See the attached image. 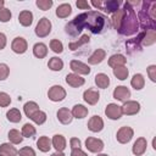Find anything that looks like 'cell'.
I'll use <instances>...</instances> for the list:
<instances>
[{
  "instance_id": "obj_34",
  "label": "cell",
  "mask_w": 156,
  "mask_h": 156,
  "mask_svg": "<svg viewBox=\"0 0 156 156\" xmlns=\"http://www.w3.org/2000/svg\"><path fill=\"white\" fill-rule=\"evenodd\" d=\"M128 68L126 66H117L113 68V74L117 79L119 80H124L127 77H128Z\"/></svg>"
},
{
  "instance_id": "obj_46",
  "label": "cell",
  "mask_w": 156,
  "mask_h": 156,
  "mask_svg": "<svg viewBox=\"0 0 156 156\" xmlns=\"http://www.w3.org/2000/svg\"><path fill=\"white\" fill-rule=\"evenodd\" d=\"M156 66L155 65H151V66H149V68H147V73H149V77H150V79L152 80V82H156Z\"/></svg>"
},
{
  "instance_id": "obj_45",
  "label": "cell",
  "mask_w": 156,
  "mask_h": 156,
  "mask_svg": "<svg viewBox=\"0 0 156 156\" xmlns=\"http://www.w3.org/2000/svg\"><path fill=\"white\" fill-rule=\"evenodd\" d=\"M18 155L20 156H35V151L29 146H24L18 151Z\"/></svg>"
},
{
  "instance_id": "obj_14",
  "label": "cell",
  "mask_w": 156,
  "mask_h": 156,
  "mask_svg": "<svg viewBox=\"0 0 156 156\" xmlns=\"http://www.w3.org/2000/svg\"><path fill=\"white\" fill-rule=\"evenodd\" d=\"M113 98L119 101H127L128 98H130V91L127 87H123V85L116 87V89L113 90Z\"/></svg>"
},
{
  "instance_id": "obj_23",
  "label": "cell",
  "mask_w": 156,
  "mask_h": 156,
  "mask_svg": "<svg viewBox=\"0 0 156 156\" xmlns=\"http://www.w3.org/2000/svg\"><path fill=\"white\" fill-rule=\"evenodd\" d=\"M18 21L23 27H29L33 22V13L30 11H22L18 15Z\"/></svg>"
},
{
  "instance_id": "obj_10",
  "label": "cell",
  "mask_w": 156,
  "mask_h": 156,
  "mask_svg": "<svg viewBox=\"0 0 156 156\" xmlns=\"http://www.w3.org/2000/svg\"><path fill=\"white\" fill-rule=\"evenodd\" d=\"M69 67L71 69L76 73V74H89L90 73V68L88 65L83 63L82 61H78V60H72L71 63H69Z\"/></svg>"
},
{
  "instance_id": "obj_8",
  "label": "cell",
  "mask_w": 156,
  "mask_h": 156,
  "mask_svg": "<svg viewBox=\"0 0 156 156\" xmlns=\"http://www.w3.org/2000/svg\"><path fill=\"white\" fill-rule=\"evenodd\" d=\"M133 134H134L133 129H132L130 127H127V126H126V127H121V128L118 129L116 138H117V141H118V143H121V144H127V143H129V141L132 140Z\"/></svg>"
},
{
  "instance_id": "obj_48",
  "label": "cell",
  "mask_w": 156,
  "mask_h": 156,
  "mask_svg": "<svg viewBox=\"0 0 156 156\" xmlns=\"http://www.w3.org/2000/svg\"><path fill=\"white\" fill-rule=\"evenodd\" d=\"M76 5H77V7H79V9L90 10V5H89L87 1H84V0H78V1L76 2Z\"/></svg>"
},
{
  "instance_id": "obj_1",
  "label": "cell",
  "mask_w": 156,
  "mask_h": 156,
  "mask_svg": "<svg viewBox=\"0 0 156 156\" xmlns=\"http://www.w3.org/2000/svg\"><path fill=\"white\" fill-rule=\"evenodd\" d=\"M106 27H108V18L98 11H88L76 16L71 22L66 24V33L71 37H77L84 28H88L94 34H100Z\"/></svg>"
},
{
  "instance_id": "obj_53",
  "label": "cell",
  "mask_w": 156,
  "mask_h": 156,
  "mask_svg": "<svg viewBox=\"0 0 156 156\" xmlns=\"http://www.w3.org/2000/svg\"><path fill=\"white\" fill-rule=\"evenodd\" d=\"M98 156H107L106 154H100V155H98Z\"/></svg>"
},
{
  "instance_id": "obj_15",
  "label": "cell",
  "mask_w": 156,
  "mask_h": 156,
  "mask_svg": "<svg viewBox=\"0 0 156 156\" xmlns=\"http://www.w3.org/2000/svg\"><path fill=\"white\" fill-rule=\"evenodd\" d=\"M57 119L62 123V124H69L73 119V116L71 113V111L67 107H61L57 111Z\"/></svg>"
},
{
  "instance_id": "obj_9",
  "label": "cell",
  "mask_w": 156,
  "mask_h": 156,
  "mask_svg": "<svg viewBox=\"0 0 156 156\" xmlns=\"http://www.w3.org/2000/svg\"><path fill=\"white\" fill-rule=\"evenodd\" d=\"M85 147H87L90 152H100V151L104 149V143H102L101 139L89 136V138L85 140Z\"/></svg>"
},
{
  "instance_id": "obj_19",
  "label": "cell",
  "mask_w": 156,
  "mask_h": 156,
  "mask_svg": "<svg viewBox=\"0 0 156 156\" xmlns=\"http://www.w3.org/2000/svg\"><path fill=\"white\" fill-rule=\"evenodd\" d=\"M66 83L68 85H71L72 88H78L84 84V78H82L80 76H78L76 73H69L66 76Z\"/></svg>"
},
{
  "instance_id": "obj_42",
  "label": "cell",
  "mask_w": 156,
  "mask_h": 156,
  "mask_svg": "<svg viewBox=\"0 0 156 156\" xmlns=\"http://www.w3.org/2000/svg\"><path fill=\"white\" fill-rule=\"evenodd\" d=\"M37 6L43 10V11H46L49 10L51 6H52V0H37Z\"/></svg>"
},
{
  "instance_id": "obj_41",
  "label": "cell",
  "mask_w": 156,
  "mask_h": 156,
  "mask_svg": "<svg viewBox=\"0 0 156 156\" xmlns=\"http://www.w3.org/2000/svg\"><path fill=\"white\" fill-rule=\"evenodd\" d=\"M11 16H12V13H11V11L9 10V9H5V7H2V9H0V22H7V21H10L11 20Z\"/></svg>"
},
{
  "instance_id": "obj_5",
  "label": "cell",
  "mask_w": 156,
  "mask_h": 156,
  "mask_svg": "<svg viewBox=\"0 0 156 156\" xmlns=\"http://www.w3.org/2000/svg\"><path fill=\"white\" fill-rule=\"evenodd\" d=\"M51 32V22L49 18L46 17H43L39 20L37 27H35V34L39 37V38H45L50 34Z\"/></svg>"
},
{
  "instance_id": "obj_43",
  "label": "cell",
  "mask_w": 156,
  "mask_h": 156,
  "mask_svg": "<svg viewBox=\"0 0 156 156\" xmlns=\"http://www.w3.org/2000/svg\"><path fill=\"white\" fill-rule=\"evenodd\" d=\"M10 102H11L10 95L6 94V93L0 91V107H6V106L10 105Z\"/></svg>"
},
{
  "instance_id": "obj_31",
  "label": "cell",
  "mask_w": 156,
  "mask_h": 156,
  "mask_svg": "<svg viewBox=\"0 0 156 156\" xmlns=\"http://www.w3.org/2000/svg\"><path fill=\"white\" fill-rule=\"evenodd\" d=\"M122 18H123V9L122 10H117L116 12H113L112 15V18H111V22H112V27L115 29H119L121 27V23H122Z\"/></svg>"
},
{
  "instance_id": "obj_32",
  "label": "cell",
  "mask_w": 156,
  "mask_h": 156,
  "mask_svg": "<svg viewBox=\"0 0 156 156\" xmlns=\"http://www.w3.org/2000/svg\"><path fill=\"white\" fill-rule=\"evenodd\" d=\"M89 41H90V37H89L88 34H83L78 40L69 43V49L74 51V50H77L78 48H80L82 45H84V44H87V43H89Z\"/></svg>"
},
{
  "instance_id": "obj_16",
  "label": "cell",
  "mask_w": 156,
  "mask_h": 156,
  "mask_svg": "<svg viewBox=\"0 0 156 156\" xmlns=\"http://www.w3.org/2000/svg\"><path fill=\"white\" fill-rule=\"evenodd\" d=\"M99 98H100V94L98 90H94V89H88L84 91L83 94V99L85 102H88L89 105H95L98 101H99Z\"/></svg>"
},
{
  "instance_id": "obj_54",
  "label": "cell",
  "mask_w": 156,
  "mask_h": 156,
  "mask_svg": "<svg viewBox=\"0 0 156 156\" xmlns=\"http://www.w3.org/2000/svg\"><path fill=\"white\" fill-rule=\"evenodd\" d=\"M0 156H2V155H1V154H0Z\"/></svg>"
},
{
  "instance_id": "obj_28",
  "label": "cell",
  "mask_w": 156,
  "mask_h": 156,
  "mask_svg": "<svg viewBox=\"0 0 156 156\" xmlns=\"http://www.w3.org/2000/svg\"><path fill=\"white\" fill-rule=\"evenodd\" d=\"M23 110H24L26 116H27L28 118H30V117H32L37 111H39V106H38V104H37V102H34V101H28V102H26V104H24Z\"/></svg>"
},
{
  "instance_id": "obj_12",
  "label": "cell",
  "mask_w": 156,
  "mask_h": 156,
  "mask_svg": "<svg viewBox=\"0 0 156 156\" xmlns=\"http://www.w3.org/2000/svg\"><path fill=\"white\" fill-rule=\"evenodd\" d=\"M105 115L110 118V119H119L122 116V110L121 106L116 105V104H108L105 108Z\"/></svg>"
},
{
  "instance_id": "obj_21",
  "label": "cell",
  "mask_w": 156,
  "mask_h": 156,
  "mask_svg": "<svg viewBox=\"0 0 156 156\" xmlns=\"http://www.w3.org/2000/svg\"><path fill=\"white\" fill-rule=\"evenodd\" d=\"M0 154L2 156H17L18 151L10 143H4V144L0 145Z\"/></svg>"
},
{
  "instance_id": "obj_38",
  "label": "cell",
  "mask_w": 156,
  "mask_h": 156,
  "mask_svg": "<svg viewBox=\"0 0 156 156\" xmlns=\"http://www.w3.org/2000/svg\"><path fill=\"white\" fill-rule=\"evenodd\" d=\"M22 136L23 138H33L34 135H35V133H37V130H35V127H33L32 124H29V123H26L23 127H22Z\"/></svg>"
},
{
  "instance_id": "obj_49",
  "label": "cell",
  "mask_w": 156,
  "mask_h": 156,
  "mask_svg": "<svg viewBox=\"0 0 156 156\" xmlns=\"http://www.w3.org/2000/svg\"><path fill=\"white\" fill-rule=\"evenodd\" d=\"M71 156H88L80 147L79 149H72V152H71Z\"/></svg>"
},
{
  "instance_id": "obj_22",
  "label": "cell",
  "mask_w": 156,
  "mask_h": 156,
  "mask_svg": "<svg viewBox=\"0 0 156 156\" xmlns=\"http://www.w3.org/2000/svg\"><path fill=\"white\" fill-rule=\"evenodd\" d=\"M127 62V58L121 54H115L108 58V66L110 67H117V66H124Z\"/></svg>"
},
{
  "instance_id": "obj_25",
  "label": "cell",
  "mask_w": 156,
  "mask_h": 156,
  "mask_svg": "<svg viewBox=\"0 0 156 156\" xmlns=\"http://www.w3.org/2000/svg\"><path fill=\"white\" fill-rule=\"evenodd\" d=\"M95 84L98 85V88L101 89H106L110 85V78L107 74L105 73H99L95 76Z\"/></svg>"
},
{
  "instance_id": "obj_50",
  "label": "cell",
  "mask_w": 156,
  "mask_h": 156,
  "mask_svg": "<svg viewBox=\"0 0 156 156\" xmlns=\"http://www.w3.org/2000/svg\"><path fill=\"white\" fill-rule=\"evenodd\" d=\"M6 46V35L0 32V50H2Z\"/></svg>"
},
{
  "instance_id": "obj_35",
  "label": "cell",
  "mask_w": 156,
  "mask_h": 156,
  "mask_svg": "<svg viewBox=\"0 0 156 156\" xmlns=\"http://www.w3.org/2000/svg\"><path fill=\"white\" fill-rule=\"evenodd\" d=\"M130 84L132 87L135 89V90H140L144 88V84H145V80H144V77L141 74H134L132 80H130Z\"/></svg>"
},
{
  "instance_id": "obj_37",
  "label": "cell",
  "mask_w": 156,
  "mask_h": 156,
  "mask_svg": "<svg viewBox=\"0 0 156 156\" xmlns=\"http://www.w3.org/2000/svg\"><path fill=\"white\" fill-rule=\"evenodd\" d=\"M7 136H9V140L12 144H21L22 140H23L22 133H20V130H17V129H11L7 134Z\"/></svg>"
},
{
  "instance_id": "obj_17",
  "label": "cell",
  "mask_w": 156,
  "mask_h": 156,
  "mask_svg": "<svg viewBox=\"0 0 156 156\" xmlns=\"http://www.w3.org/2000/svg\"><path fill=\"white\" fill-rule=\"evenodd\" d=\"M146 145H147V143H146L145 138H138L135 140V143L133 144V149H132L133 154L136 155V156L143 155L145 152V150H146Z\"/></svg>"
},
{
  "instance_id": "obj_52",
  "label": "cell",
  "mask_w": 156,
  "mask_h": 156,
  "mask_svg": "<svg viewBox=\"0 0 156 156\" xmlns=\"http://www.w3.org/2000/svg\"><path fill=\"white\" fill-rule=\"evenodd\" d=\"M4 4H5V2H4L2 0H0V9H2V6H4Z\"/></svg>"
},
{
  "instance_id": "obj_24",
  "label": "cell",
  "mask_w": 156,
  "mask_h": 156,
  "mask_svg": "<svg viewBox=\"0 0 156 156\" xmlns=\"http://www.w3.org/2000/svg\"><path fill=\"white\" fill-rule=\"evenodd\" d=\"M33 54L38 58H44L48 55V48H46V45L43 44V43L34 44V46H33Z\"/></svg>"
},
{
  "instance_id": "obj_40",
  "label": "cell",
  "mask_w": 156,
  "mask_h": 156,
  "mask_svg": "<svg viewBox=\"0 0 156 156\" xmlns=\"http://www.w3.org/2000/svg\"><path fill=\"white\" fill-rule=\"evenodd\" d=\"M50 49L56 54H61L63 51V45L58 39H52L50 41Z\"/></svg>"
},
{
  "instance_id": "obj_29",
  "label": "cell",
  "mask_w": 156,
  "mask_h": 156,
  "mask_svg": "<svg viewBox=\"0 0 156 156\" xmlns=\"http://www.w3.org/2000/svg\"><path fill=\"white\" fill-rule=\"evenodd\" d=\"M156 41V32L155 30H146L143 34L141 43L143 45H151Z\"/></svg>"
},
{
  "instance_id": "obj_11",
  "label": "cell",
  "mask_w": 156,
  "mask_h": 156,
  "mask_svg": "<svg viewBox=\"0 0 156 156\" xmlns=\"http://www.w3.org/2000/svg\"><path fill=\"white\" fill-rule=\"evenodd\" d=\"M27 48H28V45H27V41H26L24 38L17 37V38H15L12 40L11 49H12L13 52H16V54H24L27 51Z\"/></svg>"
},
{
  "instance_id": "obj_51",
  "label": "cell",
  "mask_w": 156,
  "mask_h": 156,
  "mask_svg": "<svg viewBox=\"0 0 156 156\" xmlns=\"http://www.w3.org/2000/svg\"><path fill=\"white\" fill-rule=\"evenodd\" d=\"M51 156H65V154L62 152V151H56L55 154H52Z\"/></svg>"
},
{
  "instance_id": "obj_33",
  "label": "cell",
  "mask_w": 156,
  "mask_h": 156,
  "mask_svg": "<svg viewBox=\"0 0 156 156\" xmlns=\"http://www.w3.org/2000/svg\"><path fill=\"white\" fill-rule=\"evenodd\" d=\"M48 67L51 69V71H61L63 68V61L58 57H51L48 62Z\"/></svg>"
},
{
  "instance_id": "obj_13",
  "label": "cell",
  "mask_w": 156,
  "mask_h": 156,
  "mask_svg": "<svg viewBox=\"0 0 156 156\" xmlns=\"http://www.w3.org/2000/svg\"><path fill=\"white\" fill-rule=\"evenodd\" d=\"M104 128V121L100 116H93L89 121H88V129L94 132V133H98V132H101Z\"/></svg>"
},
{
  "instance_id": "obj_7",
  "label": "cell",
  "mask_w": 156,
  "mask_h": 156,
  "mask_svg": "<svg viewBox=\"0 0 156 156\" xmlns=\"http://www.w3.org/2000/svg\"><path fill=\"white\" fill-rule=\"evenodd\" d=\"M121 110H122V115H127V116L136 115L140 111V104L138 101L127 100L124 101L123 106H121Z\"/></svg>"
},
{
  "instance_id": "obj_6",
  "label": "cell",
  "mask_w": 156,
  "mask_h": 156,
  "mask_svg": "<svg viewBox=\"0 0 156 156\" xmlns=\"http://www.w3.org/2000/svg\"><path fill=\"white\" fill-rule=\"evenodd\" d=\"M48 96L51 101L58 102L66 98V90L61 85H52L48 91Z\"/></svg>"
},
{
  "instance_id": "obj_18",
  "label": "cell",
  "mask_w": 156,
  "mask_h": 156,
  "mask_svg": "<svg viewBox=\"0 0 156 156\" xmlns=\"http://www.w3.org/2000/svg\"><path fill=\"white\" fill-rule=\"evenodd\" d=\"M105 57H106V52H105V50H102V49H96V50L89 56L88 62H89L90 65H98V63L102 62Z\"/></svg>"
},
{
  "instance_id": "obj_36",
  "label": "cell",
  "mask_w": 156,
  "mask_h": 156,
  "mask_svg": "<svg viewBox=\"0 0 156 156\" xmlns=\"http://www.w3.org/2000/svg\"><path fill=\"white\" fill-rule=\"evenodd\" d=\"M6 118H7L10 122H12V123H17V122H20V121L22 119V115H21L20 110H17V108H11L10 111H7Z\"/></svg>"
},
{
  "instance_id": "obj_20",
  "label": "cell",
  "mask_w": 156,
  "mask_h": 156,
  "mask_svg": "<svg viewBox=\"0 0 156 156\" xmlns=\"http://www.w3.org/2000/svg\"><path fill=\"white\" fill-rule=\"evenodd\" d=\"M51 144H52V146L56 149V151H63L65 147H66V139H65L63 135L56 134V135L52 136Z\"/></svg>"
},
{
  "instance_id": "obj_3",
  "label": "cell",
  "mask_w": 156,
  "mask_h": 156,
  "mask_svg": "<svg viewBox=\"0 0 156 156\" xmlns=\"http://www.w3.org/2000/svg\"><path fill=\"white\" fill-rule=\"evenodd\" d=\"M150 4H151V1L141 2L143 7H141V10L138 13V17L140 20V26L144 29V32H146V30H155V27H156L155 21L149 15V6H150Z\"/></svg>"
},
{
  "instance_id": "obj_47",
  "label": "cell",
  "mask_w": 156,
  "mask_h": 156,
  "mask_svg": "<svg viewBox=\"0 0 156 156\" xmlns=\"http://www.w3.org/2000/svg\"><path fill=\"white\" fill-rule=\"evenodd\" d=\"M69 144H71V149H79L80 147V140L78 138H71Z\"/></svg>"
},
{
  "instance_id": "obj_27",
  "label": "cell",
  "mask_w": 156,
  "mask_h": 156,
  "mask_svg": "<svg viewBox=\"0 0 156 156\" xmlns=\"http://www.w3.org/2000/svg\"><path fill=\"white\" fill-rule=\"evenodd\" d=\"M71 12H72V7L69 4H61L56 9V16L58 18H66L71 15Z\"/></svg>"
},
{
  "instance_id": "obj_39",
  "label": "cell",
  "mask_w": 156,
  "mask_h": 156,
  "mask_svg": "<svg viewBox=\"0 0 156 156\" xmlns=\"http://www.w3.org/2000/svg\"><path fill=\"white\" fill-rule=\"evenodd\" d=\"M30 119L34 122V123H37V124H43L45 121H46V113L44 112V111H37L32 117H30Z\"/></svg>"
},
{
  "instance_id": "obj_30",
  "label": "cell",
  "mask_w": 156,
  "mask_h": 156,
  "mask_svg": "<svg viewBox=\"0 0 156 156\" xmlns=\"http://www.w3.org/2000/svg\"><path fill=\"white\" fill-rule=\"evenodd\" d=\"M72 116L76 118H84L88 115V108L84 107L83 105H74L72 108Z\"/></svg>"
},
{
  "instance_id": "obj_2",
  "label": "cell",
  "mask_w": 156,
  "mask_h": 156,
  "mask_svg": "<svg viewBox=\"0 0 156 156\" xmlns=\"http://www.w3.org/2000/svg\"><path fill=\"white\" fill-rule=\"evenodd\" d=\"M138 27H139V22L136 20V15H135L134 9L128 2H124L123 18H122L121 27L118 29L119 34H122V35H132V34L136 33Z\"/></svg>"
},
{
  "instance_id": "obj_4",
  "label": "cell",
  "mask_w": 156,
  "mask_h": 156,
  "mask_svg": "<svg viewBox=\"0 0 156 156\" xmlns=\"http://www.w3.org/2000/svg\"><path fill=\"white\" fill-rule=\"evenodd\" d=\"M119 1L117 0H107V1H101V0H93L91 1V5L99 10H104L105 12L107 13H113L118 10V6H119Z\"/></svg>"
},
{
  "instance_id": "obj_44",
  "label": "cell",
  "mask_w": 156,
  "mask_h": 156,
  "mask_svg": "<svg viewBox=\"0 0 156 156\" xmlns=\"http://www.w3.org/2000/svg\"><path fill=\"white\" fill-rule=\"evenodd\" d=\"M9 73H10L9 66L5 63H0V80H5L9 77Z\"/></svg>"
},
{
  "instance_id": "obj_26",
  "label": "cell",
  "mask_w": 156,
  "mask_h": 156,
  "mask_svg": "<svg viewBox=\"0 0 156 156\" xmlns=\"http://www.w3.org/2000/svg\"><path fill=\"white\" fill-rule=\"evenodd\" d=\"M37 146H38V149H39L40 151L48 152V151L51 149V140H50L48 136L43 135V136H40V138L37 140Z\"/></svg>"
}]
</instances>
